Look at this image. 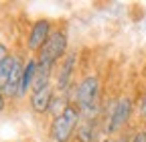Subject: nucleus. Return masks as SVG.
<instances>
[{
	"label": "nucleus",
	"mask_w": 146,
	"mask_h": 142,
	"mask_svg": "<svg viewBox=\"0 0 146 142\" xmlns=\"http://www.w3.org/2000/svg\"><path fill=\"white\" fill-rule=\"evenodd\" d=\"M67 51V37L63 31H53L51 37L47 39V43L43 45V49L39 51V65L51 69L55 63H57Z\"/></svg>",
	"instance_id": "obj_1"
},
{
	"label": "nucleus",
	"mask_w": 146,
	"mask_h": 142,
	"mask_svg": "<svg viewBox=\"0 0 146 142\" xmlns=\"http://www.w3.org/2000/svg\"><path fill=\"white\" fill-rule=\"evenodd\" d=\"M96 98H98V77L89 75L85 77L75 90V102H77V110L79 114L89 120L94 116V110H96Z\"/></svg>",
	"instance_id": "obj_2"
},
{
	"label": "nucleus",
	"mask_w": 146,
	"mask_h": 142,
	"mask_svg": "<svg viewBox=\"0 0 146 142\" xmlns=\"http://www.w3.org/2000/svg\"><path fill=\"white\" fill-rule=\"evenodd\" d=\"M79 110L75 106H69L63 116L55 118L51 124V138L53 142H67L71 138V134L75 132V128L79 126Z\"/></svg>",
	"instance_id": "obj_3"
},
{
	"label": "nucleus",
	"mask_w": 146,
	"mask_h": 142,
	"mask_svg": "<svg viewBox=\"0 0 146 142\" xmlns=\"http://www.w3.org/2000/svg\"><path fill=\"white\" fill-rule=\"evenodd\" d=\"M130 112H132V100L124 96L120 98L116 104H114V108H112V114H110V122L106 124V132L108 134H114L118 132L124 124L128 122V118H130Z\"/></svg>",
	"instance_id": "obj_4"
},
{
	"label": "nucleus",
	"mask_w": 146,
	"mask_h": 142,
	"mask_svg": "<svg viewBox=\"0 0 146 142\" xmlns=\"http://www.w3.org/2000/svg\"><path fill=\"white\" fill-rule=\"evenodd\" d=\"M49 37H51V23L45 21V19L36 21L33 25L31 33H29V49L31 51H41Z\"/></svg>",
	"instance_id": "obj_5"
},
{
	"label": "nucleus",
	"mask_w": 146,
	"mask_h": 142,
	"mask_svg": "<svg viewBox=\"0 0 146 142\" xmlns=\"http://www.w3.org/2000/svg\"><path fill=\"white\" fill-rule=\"evenodd\" d=\"M51 100H53V87L47 85L39 92H33L31 96V108L35 114H45L49 112V106H51Z\"/></svg>",
	"instance_id": "obj_6"
},
{
	"label": "nucleus",
	"mask_w": 146,
	"mask_h": 142,
	"mask_svg": "<svg viewBox=\"0 0 146 142\" xmlns=\"http://www.w3.org/2000/svg\"><path fill=\"white\" fill-rule=\"evenodd\" d=\"M73 67H75V55L69 53V55L63 59L61 63V69H59V77H57V90L61 94H65V90L71 85V79H73Z\"/></svg>",
	"instance_id": "obj_7"
},
{
	"label": "nucleus",
	"mask_w": 146,
	"mask_h": 142,
	"mask_svg": "<svg viewBox=\"0 0 146 142\" xmlns=\"http://www.w3.org/2000/svg\"><path fill=\"white\" fill-rule=\"evenodd\" d=\"M36 69H39V61H36V59H29L25 69H23L21 87H18V98L27 96V92L33 90V81H35V75H36Z\"/></svg>",
	"instance_id": "obj_8"
},
{
	"label": "nucleus",
	"mask_w": 146,
	"mask_h": 142,
	"mask_svg": "<svg viewBox=\"0 0 146 142\" xmlns=\"http://www.w3.org/2000/svg\"><path fill=\"white\" fill-rule=\"evenodd\" d=\"M69 98L65 96V94H57V96H53V100H51V106H49V114L53 116V118H59V116H63L65 114V110L69 108Z\"/></svg>",
	"instance_id": "obj_9"
},
{
	"label": "nucleus",
	"mask_w": 146,
	"mask_h": 142,
	"mask_svg": "<svg viewBox=\"0 0 146 142\" xmlns=\"http://www.w3.org/2000/svg\"><path fill=\"white\" fill-rule=\"evenodd\" d=\"M14 65H16V57H12V55H8L2 63H0V90L6 85V81H8L10 73H12Z\"/></svg>",
	"instance_id": "obj_10"
},
{
	"label": "nucleus",
	"mask_w": 146,
	"mask_h": 142,
	"mask_svg": "<svg viewBox=\"0 0 146 142\" xmlns=\"http://www.w3.org/2000/svg\"><path fill=\"white\" fill-rule=\"evenodd\" d=\"M77 142H94V124H91L89 120L81 122L79 126H77Z\"/></svg>",
	"instance_id": "obj_11"
},
{
	"label": "nucleus",
	"mask_w": 146,
	"mask_h": 142,
	"mask_svg": "<svg viewBox=\"0 0 146 142\" xmlns=\"http://www.w3.org/2000/svg\"><path fill=\"white\" fill-rule=\"evenodd\" d=\"M49 71H51V69L39 65L36 75H35V81H33V92H39V90H43V87L49 85Z\"/></svg>",
	"instance_id": "obj_12"
},
{
	"label": "nucleus",
	"mask_w": 146,
	"mask_h": 142,
	"mask_svg": "<svg viewBox=\"0 0 146 142\" xmlns=\"http://www.w3.org/2000/svg\"><path fill=\"white\" fill-rule=\"evenodd\" d=\"M130 142H146V132H144V130L136 132V134L132 136V140H130Z\"/></svg>",
	"instance_id": "obj_13"
},
{
	"label": "nucleus",
	"mask_w": 146,
	"mask_h": 142,
	"mask_svg": "<svg viewBox=\"0 0 146 142\" xmlns=\"http://www.w3.org/2000/svg\"><path fill=\"white\" fill-rule=\"evenodd\" d=\"M6 57H8V53H6V47H4L2 43H0V63H2Z\"/></svg>",
	"instance_id": "obj_14"
},
{
	"label": "nucleus",
	"mask_w": 146,
	"mask_h": 142,
	"mask_svg": "<svg viewBox=\"0 0 146 142\" xmlns=\"http://www.w3.org/2000/svg\"><path fill=\"white\" fill-rule=\"evenodd\" d=\"M140 112H142V118L146 120V94H144V98H142V104H140Z\"/></svg>",
	"instance_id": "obj_15"
},
{
	"label": "nucleus",
	"mask_w": 146,
	"mask_h": 142,
	"mask_svg": "<svg viewBox=\"0 0 146 142\" xmlns=\"http://www.w3.org/2000/svg\"><path fill=\"white\" fill-rule=\"evenodd\" d=\"M2 110H4V94L0 90V114H2Z\"/></svg>",
	"instance_id": "obj_16"
}]
</instances>
